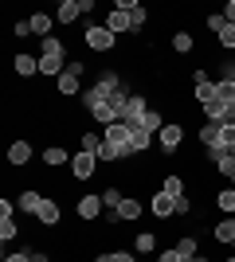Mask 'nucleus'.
I'll list each match as a JSON object with an SVG mask.
<instances>
[{"mask_svg":"<svg viewBox=\"0 0 235 262\" xmlns=\"http://www.w3.org/2000/svg\"><path fill=\"white\" fill-rule=\"evenodd\" d=\"M82 43H87L90 51H98V55H110L114 47H118V35H114L106 24H87V32H82Z\"/></svg>","mask_w":235,"mask_h":262,"instance_id":"nucleus-1","label":"nucleus"},{"mask_svg":"<svg viewBox=\"0 0 235 262\" xmlns=\"http://www.w3.org/2000/svg\"><path fill=\"white\" fill-rule=\"evenodd\" d=\"M157 145H161V153H177L180 145H184V125L180 121H165L161 133H157Z\"/></svg>","mask_w":235,"mask_h":262,"instance_id":"nucleus-2","label":"nucleus"},{"mask_svg":"<svg viewBox=\"0 0 235 262\" xmlns=\"http://www.w3.org/2000/svg\"><path fill=\"white\" fill-rule=\"evenodd\" d=\"M98 157L94 153H82V149H78L75 157H71V180H90V176L98 172Z\"/></svg>","mask_w":235,"mask_h":262,"instance_id":"nucleus-3","label":"nucleus"},{"mask_svg":"<svg viewBox=\"0 0 235 262\" xmlns=\"http://www.w3.org/2000/svg\"><path fill=\"white\" fill-rule=\"evenodd\" d=\"M8 164L12 168H28V164H32V157H35V149H32V141H28V137H16V141H8Z\"/></svg>","mask_w":235,"mask_h":262,"instance_id":"nucleus-4","label":"nucleus"},{"mask_svg":"<svg viewBox=\"0 0 235 262\" xmlns=\"http://www.w3.org/2000/svg\"><path fill=\"white\" fill-rule=\"evenodd\" d=\"M106 211V204H102V196H94V192H87V196H78L75 204V215L82 219V223H94V219Z\"/></svg>","mask_w":235,"mask_h":262,"instance_id":"nucleus-5","label":"nucleus"},{"mask_svg":"<svg viewBox=\"0 0 235 262\" xmlns=\"http://www.w3.org/2000/svg\"><path fill=\"white\" fill-rule=\"evenodd\" d=\"M145 110H149V98H145V94H130V102L118 110V121H125V125H137V118H141Z\"/></svg>","mask_w":235,"mask_h":262,"instance_id":"nucleus-6","label":"nucleus"},{"mask_svg":"<svg viewBox=\"0 0 235 262\" xmlns=\"http://www.w3.org/2000/svg\"><path fill=\"white\" fill-rule=\"evenodd\" d=\"M12 71L28 82V78L39 75V59H35V55H28V51H16V55H12Z\"/></svg>","mask_w":235,"mask_h":262,"instance_id":"nucleus-7","label":"nucleus"},{"mask_svg":"<svg viewBox=\"0 0 235 262\" xmlns=\"http://www.w3.org/2000/svg\"><path fill=\"white\" fill-rule=\"evenodd\" d=\"M35 219H39L44 227H59V223H63V208H59V200L44 196V204H39V211H35Z\"/></svg>","mask_w":235,"mask_h":262,"instance_id":"nucleus-8","label":"nucleus"},{"mask_svg":"<svg viewBox=\"0 0 235 262\" xmlns=\"http://www.w3.org/2000/svg\"><path fill=\"white\" fill-rule=\"evenodd\" d=\"M102 137L114 145H122V149H130V137H134V125H125V121H114L110 129H102Z\"/></svg>","mask_w":235,"mask_h":262,"instance_id":"nucleus-9","label":"nucleus"},{"mask_svg":"<svg viewBox=\"0 0 235 262\" xmlns=\"http://www.w3.org/2000/svg\"><path fill=\"white\" fill-rule=\"evenodd\" d=\"M149 211H153L157 219H168V215H177V200L168 196V192H157L153 204H149Z\"/></svg>","mask_w":235,"mask_h":262,"instance_id":"nucleus-10","label":"nucleus"},{"mask_svg":"<svg viewBox=\"0 0 235 262\" xmlns=\"http://www.w3.org/2000/svg\"><path fill=\"white\" fill-rule=\"evenodd\" d=\"M212 239L224 243V247H231V243H235V215H224L220 223H216V227H212Z\"/></svg>","mask_w":235,"mask_h":262,"instance_id":"nucleus-11","label":"nucleus"},{"mask_svg":"<svg viewBox=\"0 0 235 262\" xmlns=\"http://www.w3.org/2000/svg\"><path fill=\"white\" fill-rule=\"evenodd\" d=\"M55 90H59V98H75L78 90H82V82H78V75H71V71H63V75L55 78Z\"/></svg>","mask_w":235,"mask_h":262,"instance_id":"nucleus-12","label":"nucleus"},{"mask_svg":"<svg viewBox=\"0 0 235 262\" xmlns=\"http://www.w3.org/2000/svg\"><path fill=\"white\" fill-rule=\"evenodd\" d=\"M106 28H110L114 35H122V32H134V20H130V12H122V8H114L110 16H106Z\"/></svg>","mask_w":235,"mask_h":262,"instance_id":"nucleus-13","label":"nucleus"},{"mask_svg":"<svg viewBox=\"0 0 235 262\" xmlns=\"http://www.w3.org/2000/svg\"><path fill=\"white\" fill-rule=\"evenodd\" d=\"M44 164L47 168H63V164H71V153L63 149V145H47L44 149Z\"/></svg>","mask_w":235,"mask_h":262,"instance_id":"nucleus-14","label":"nucleus"},{"mask_svg":"<svg viewBox=\"0 0 235 262\" xmlns=\"http://www.w3.org/2000/svg\"><path fill=\"white\" fill-rule=\"evenodd\" d=\"M141 200H134V196H125L122 200V208H118V219H122V223H137V219H141Z\"/></svg>","mask_w":235,"mask_h":262,"instance_id":"nucleus-15","label":"nucleus"},{"mask_svg":"<svg viewBox=\"0 0 235 262\" xmlns=\"http://www.w3.org/2000/svg\"><path fill=\"white\" fill-rule=\"evenodd\" d=\"M78 16H82L78 0H59V8H55V20H59V24H75Z\"/></svg>","mask_w":235,"mask_h":262,"instance_id":"nucleus-16","label":"nucleus"},{"mask_svg":"<svg viewBox=\"0 0 235 262\" xmlns=\"http://www.w3.org/2000/svg\"><path fill=\"white\" fill-rule=\"evenodd\" d=\"M161 125H165V121H161V114H157V110L149 106L145 114L137 118V125H134V129H145V133H153V137H157V133H161Z\"/></svg>","mask_w":235,"mask_h":262,"instance_id":"nucleus-17","label":"nucleus"},{"mask_svg":"<svg viewBox=\"0 0 235 262\" xmlns=\"http://www.w3.org/2000/svg\"><path fill=\"white\" fill-rule=\"evenodd\" d=\"M67 63H71V59H51V55H39V78H44V75H63V71H67Z\"/></svg>","mask_w":235,"mask_h":262,"instance_id":"nucleus-18","label":"nucleus"},{"mask_svg":"<svg viewBox=\"0 0 235 262\" xmlns=\"http://www.w3.org/2000/svg\"><path fill=\"white\" fill-rule=\"evenodd\" d=\"M16 204H20L24 211H32V215H35V211H39V204H44V192H35V188H24L20 196H16Z\"/></svg>","mask_w":235,"mask_h":262,"instance_id":"nucleus-19","label":"nucleus"},{"mask_svg":"<svg viewBox=\"0 0 235 262\" xmlns=\"http://www.w3.org/2000/svg\"><path fill=\"white\" fill-rule=\"evenodd\" d=\"M39 55H51V59H67V43H63V39H55V35H47V39H39Z\"/></svg>","mask_w":235,"mask_h":262,"instance_id":"nucleus-20","label":"nucleus"},{"mask_svg":"<svg viewBox=\"0 0 235 262\" xmlns=\"http://www.w3.org/2000/svg\"><path fill=\"white\" fill-rule=\"evenodd\" d=\"M153 133H145V129H134V137H130V157H137V153H145V149H153Z\"/></svg>","mask_w":235,"mask_h":262,"instance_id":"nucleus-21","label":"nucleus"},{"mask_svg":"<svg viewBox=\"0 0 235 262\" xmlns=\"http://www.w3.org/2000/svg\"><path fill=\"white\" fill-rule=\"evenodd\" d=\"M177 251H180V258H184V262L196 258V254H200V239H196V235H180V239H177Z\"/></svg>","mask_w":235,"mask_h":262,"instance_id":"nucleus-22","label":"nucleus"},{"mask_svg":"<svg viewBox=\"0 0 235 262\" xmlns=\"http://www.w3.org/2000/svg\"><path fill=\"white\" fill-rule=\"evenodd\" d=\"M161 192H168L173 200L188 196V192H184V176H180V172H168V176H165V184H161Z\"/></svg>","mask_w":235,"mask_h":262,"instance_id":"nucleus-23","label":"nucleus"},{"mask_svg":"<svg viewBox=\"0 0 235 262\" xmlns=\"http://www.w3.org/2000/svg\"><path fill=\"white\" fill-rule=\"evenodd\" d=\"M28 24H32V35H39V39H47V35H51V24H55V20H51L47 12H35V16H32V20H28Z\"/></svg>","mask_w":235,"mask_h":262,"instance_id":"nucleus-24","label":"nucleus"},{"mask_svg":"<svg viewBox=\"0 0 235 262\" xmlns=\"http://www.w3.org/2000/svg\"><path fill=\"white\" fill-rule=\"evenodd\" d=\"M212 204H216L220 211H224V215H235V188H220Z\"/></svg>","mask_w":235,"mask_h":262,"instance_id":"nucleus-25","label":"nucleus"},{"mask_svg":"<svg viewBox=\"0 0 235 262\" xmlns=\"http://www.w3.org/2000/svg\"><path fill=\"white\" fill-rule=\"evenodd\" d=\"M134 251H137V254H157V235H153V231H137Z\"/></svg>","mask_w":235,"mask_h":262,"instance_id":"nucleus-26","label":"nucleus"},{"mask_svg":"<svg viewBox=\"0 0 235 262\" xmlns=\"http://www.w3.org/2000/svg\"><path fill=\"white\" fill-rule=\"evenodd\" d=\"M78 149H82V153H94V157H98V149H102V137H98L94 129H82V133H78Z\"/></svg>","mask_w":235,"mask_h":262,"instance_id":"nucleus-27","label":"nucleus"},{"mask_svg":"<svg viewBox=\"0 0 235 262\" xmlns=\"http://www.w3.org/2000/svg\"><path fill=\"white\" fill-rule=\"evenodd\" d=\"M192 47H196L192 32H184V28H180V32H173V51H177V55H188Z\"/></svg>","mask_w":235,"mask_h":262,"instance_id":"nucleus-28","label":"nucleus"},{"mask_svg":"<svg viewBox=\"0 0 235 262\" xmlns=\"http://www.w3.org/2000/svg\"><path fill=\"white\" fill-rule=\"evenodd\" d=\"M216 43H220V47H224V51H227V55H231V51H235V24H227V28H224V32H220V35H216Z\"/></svg>","mask_w":235,"mask_h":262,"instance_id":"nucleus-29","label":"nucleus"},{"mask_svg":"<svg viewBox=\"0 0 235 262\" xmlns=\"http://www.w3.org/2000/svg\"><path fill=\"white\" fill-rule=\"evenodd\" d=\"M204 28H208V32H216V35H220V32H224V28H227L224 12H208V16H204Z\"/></svg>","mask_w":235,"mask_h":262,"instance_id":"nucleus-30","label":"nucleus"},{"mask_svg":"<svg viewBox=\"0 0 235 262\" xmlns=\"http://www.w3.org/2000/svg\"><path fill=\"white\" fill-rule=\"evenodd\" d=\"M122 200H125V196H122V188H106V192H102V204H106L110 211H114V208H122Z\"/></svg>","mask_w":235,"mask_h":262,"instance_id":"nucleus-31","label":"nucleus"},{"mask_svg":"<svg viewBox=\"0 0 235 262\" xmlns=\"http://www.w3.org/2000/svg\"><path fill=\"white\" fill-rule=\"evenodd\" d=\"M130 20H134V32H141V28L149 24V12L141 8V4H134V8H130Z\"/></svg>","mask_w":235,"mask_h":262,"instance_id":"nucleus-32","label":"nucleus"},{"mask_svg":"<svg viewBox=\"0 0 235 262\" xmlns=\"http://www.w3.org/2000/svg\"><path fill=\"white\" fill-rule=\"evenodd\" d=\"M20 235V227H16V219H0V243H8Z\"/></svg>","mask_w":235,"mask_h":262,"instance_id":"nucleus-33","label":"nucleus"},{"mask_svg":"<svg viewBox=\"0 0 235 262\" xmlns=\"http://www.w3.org/2000/svg\"><path fill=\"white\" fill-rule=\"evenodd\" d=\"M220 145H224V149H235V125H231V121L220 129Z\"/></svg>","mask_w":235,"mask_h":262,"instance_id":"nucleus-34","label":"nucleus"},{"mask_svg":"<svg viewBox=\"0 0 235 262\" xmlns=\"http://www.w3.org/2000/svg\"><path fill=\"white\" fill-rule=\"evenodd\" d=\"M153 262H184V258H180L177 247H168V251H157V258H153Z\"/></svg>","mask_w":235,"mask_h":262,"instance_id":"nucleus-35","label":"nucleus"},{"mask_svg":"<svg viewBox=\"0 0 235 262\" xmlns=\"http://www.w3.org/2000/svg\"><path fill=\"white\" fill-rule=\"evenodd\" d=\"M12 35H16V39H28V35H32V24H28V20H20L16 28H12Z\"/></svg>","mask_w":235,"mask_h":262,"instance_id":"nucleus-36","label":"nucleus"},{"mask_svg":"<svg viewBox=\"0 0 235 262\" xmlns=\"http://www.w3.org/2000/svg\"><path fill=\"white\" fill-rule=\"evenodd\" d=\"M4 262H32V251H12L4 254Z\"/></svg>","mask_w":235,"mask_h":262,"instance_id":"nucleus-37","label":"nucleus"},{"mask_svg":"<svg viewBox=\"0 0 235 262\" xmlns=\"http://www.w3.org/2000/svg\"><path fill=\"white\" fill-rule=\"evenodd\" d=\"M20 208V204H12V200H0V219H12V211Z\"/></svg>","mask_w":235,"mask_h":262,"instance_id":"nucleus-38","label":"nucleus"},{"mask_svg":"<svg viewBox=\"0 0 235 262\" xmlns=\"http://www.w3.org/2000/svg\"><path fill=\"white\" fill-rule=\"evenodd\" d=\"M177 215H192V200H188V196L177 200Z\"/></svg>","mask_w":235,"mask_h":262,"instance_id":"nucleus-39","label":"nucleus"},{"mask_svg":"<svg viewBox=\"0 0 235 262\" xmlns=\"http://www.w3.org/2000/svg\"><path fill=\"white\" fill-rule=\"evenodd\" d=\"M110 262H137V258H134V251H114Z\"/></svg>","mask_w":235,"mask_h":262,"instance_id":"nucleus-40","label":"nucleus"},{"mask_svg":"<svg viewBox=\"0 0 235 262\" xmlns=\"http://www.w3.org/2000/svg\"><path fill=\"white\" fill-rule=\"evenodd\" d=\"M224 20L235 24V0H227V4H224Z\"/></svg>","mask_w":235,"mask_h":262,"instance_id":"nucleus-41","label":"nucleus"},{"mask_svg":"<svg viewBox=\"0 0 235 262\" xmlns=\"http://www.w3.org/2000/svg\"><path fill=\"white\" fill-rule=\"evenodd\" d=\"M32 262H51V254L47 251H32Z\"/></svg>","mask_w":235,"mask_h":262,"instance_id":"nucleus-42","label":"nucleus"},{"mask_svg":"<svg viewBox=\"0 0 235 262\" xmlns=\"http://www.w3.org/2000/svg\"><path fill=\"white\" fill-rule=\"evenodd\" d=\"M188 262H208V258H200V254H196V258H188Z\"/></svg>","mask_w":235,"mask_h":262,"instance_id":"nucleus-43","label":"nucleus"},{"mask_svg":"<svg viewBox=\"0 0 235 262\" xmlns=\"http://www.w3.org/2000/svg\"><path fill=\"white\" fill-rule=\"evenodd\" d=\"M227 262H235V254H227Z\"/></svg>","mask_w":235,"mask_h":262,"instance_id":"nucleus-44","label":"nucleus"},{"mask_svg":"<svg viewBox=\"0 0 235 262\" xmlns=\"http://www.w3.org/2000/svg\"><path fill=\"white\" fill-rule=\"evenodd\" d=\"M231 125H235V110H231Z\"/></svg>","mask_w":235,"mask_h":262,"instance_id":"nucleus-45","label":"nucleus"},{"mask_svg":"<svg viewBox=\"0 0 235 262\" xmlns=\"http://www.w3.org/2000/svg\"><path fill=\"white\" fill-rule=\"evenodd\" d=\"M231 251H235V243H231Z\"/></svg>","mask_w":235,"mask_h":262,"instance_id":"nucleus-46","label":"nucleus"},{"mask_svg":"<svg viewBox=\"0 0 235 262\" xmlns=\"http://www.w3.org/2000/svg\"><path fill=\"white\" fill-rule=\"evenodd\" d=\"M208 262H216V258H208Z\"/></svg>","mask_w":235,"mask_h":262,"instance_id":"nucleus-47","label":"nucleus"}]
</instances>
